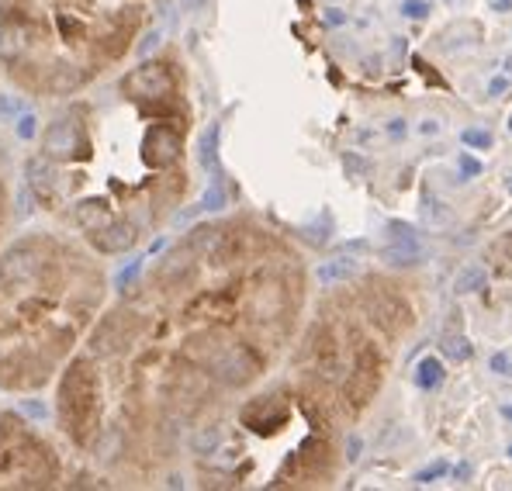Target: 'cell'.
<instances>
[{"label": "cell", "instance_id": "obj_1", "mask_svg": "<svg viewBox=\"0 0 512 491\" xmlns=\"http://www.w3.org/2000/svg\"><path fill=\"white\" fill-rule=\"evenodd\" d=\"M305 274L253 222H205L153 260L56 377V429L104 481L142 485L263 377L295 329Z\"/></svg>", "mask_w": 512, "mask_h": 491}, {"label": "cell", "instance_id": "obj_2", "mask_svg": "<svg viewBox=\"0 0 512 491\" xmlns=\"http://www.w3.org/2000/svg\"><path fill=\"white\" fill-rule=\"evenodd\" d=\"M191 104L177 52L66 97L45 122L25 180L59 229L111 260L156 236L184 205Z\"/></svg>", "mask_w": 512, "mask_h": 491}, {"label": "cell", "instance_id": "obj_3", "mask_svg": "<svg viewBox=\"0 0 512 491\" xmlns=\"http://www.w3.org/2000/svg\"><path fill=\"white\" fill-rule=\"evenodd\" d=\"M111 301L104 256L66 229L0 246V391L52 388Z\"/></svg>", "mask_w": 512, "mask_h": 491}, {"label": "cell", "instance_id": "obj_4", "mask_svg": "<svg viewBox=\"0 0 512 491\" xmlns=\"http://www.w3.org/2000/svg\"><path fill=\"white\" fill-rule=\"evenodd\" d=\"M153 0H0V77L32 101H66L135 52Z\"/></svg>", "mask_w": 512, "mask_h": 491}, {"label": "cell", "instance_id": "obj_5", "mask_svg": "<svg viewBox=\"0 0 512 491\" xmlns=\"http://www.w3.org/2000/svg\"><path fill=\"white\" fill-rule=\"evenodd\" d=\"M63 485V453L18 412L0 409V491H42Z\"/></svg>", "mask_w": 512, "mask_h": 491}, {"label": "cell", "instance_id": "obj_6", "mask_svg": "<svg viewBox=\"0 0 512 491\" xmlns=\"http://www.w3.org/2000/svg\"><path fill=\"white\" fill-rule=\"evenodd\" d=\"M14 218V187H11V163H7V153L0 146V246L7 243V229H11Z\"/></svg>", "mask_w": 512, "mask_h": 491}, {"label": "cell", "instance_id": "obj_7", "mask_svg": "<svg viewBox=\"0 0 512 491\" xmlns=\"http://www.w3.org/2000/svg\"><path fill=\"white\" fill-rule=\"evenodd\" d=\"M381 260L388 263V267H412V263L423 260V249L416 246V239H402V243L384 249Z\"/></svg>", "mask_w": 512, "mask_h": 491}, {"label": "cell", "instance_id": "obj_8", "mask_svg": "<svg viewBox=\"0 0 512 491\" xmlns=\"http://www.w3.org/2000/svg\"><path fill=\"white\" fill-rule=\"evenodd\" d=\"M357 274V263L353 260H333V263H326V267H319V284H346L350 277Z\"/></svg>", "mask_w": 512, "mask_h": 491}, {"label": "cell", "instance_id": "obj_9", "mask_svg": "<svg viewBox=\"0 0 512 491\" xmlns=\"http://www.w3.org/2000/svg\"><path fill=\"white\" fill-rule=\"evenodd\" d=\"M416 384L423 391H436L443 384V364L436 357H426V360H419V367H416Z\"/></svg>", "mask_w": 512, "mask_h": 491}, {"label": "cell", "instance_id": "obj_10", "mask_svg": "<svg viewBox=\"0 0 512 491\" xmlns=\"http://www.w3.org/2000/svg\"><path fill=\"white\" fill-rule=\"evenodd\" d=\"M440 350H443V357H450V360H457V364H464V360H471L474 346H471L468 336H461V332H450V336H443Z\"/></svg>", "mask_w": 512, "mask_h": 491}, {"label": "cell", "instance_id": "obj_11", "mask_svg": "<svg viewBox=\"0 0 512 491\" xmlns=\"http://www.w3.org/2000/svg\"><path fill=\"white\" fill-rule=\"evenodd\" d=\"M485 284H488V274L481 267H464L461 274L454 277V291L457 294H474V291H481Z\"/></svg>", "mask_w": 512, "mask_h": 491}, {"label": "cell", "instance_id": "obj_12", "mask_svg": "<svg viewBox=\"0 0 512 491\" xmlns=\"http://www.w3.org/2000/svg\"><path fill=\"white\" fill-rule=\"evenodd\" d=\"M423 218H426V222H433V225H447L450 218H454V211L443 205V201L426 198V201H423Z\"/></svg>", "mask_w": 512, "mask_h": 491}, {"label": "cell", "instance_id": "obj_13", "mask_svg": "<svg viewBox=\"0 0 512 491\" xmlns=\"http://www.w3.org/2000/svg\"><path fill=\"white\" fill-rule=\"evenodd\" d=\"M447 471H450V467H447V460H433V464L423 467V471H419L412 481H416V485H429V481L443 478V474H447Z\"/></svg>", "mask_w": 512, "mask_h": 491}, {"label": "cell", "instance_id": "obj_14", "mask_svg": "<svg viewBox=\"0 0 512 491\" xmlns=\"http://www.w3.org/2000/svg\"><path fill=\"white\" fill-rule=\"evenodd\" d=\"M461 139H464V146H474V149H488V146H492V132H488V128H468Z\"/></svg>", "mask_w": 512, "mask_h": 491}, {"label": "cell", "instance_id": "obj_15", "mask_svg": "<svg viewBox=\"0 0 512 491\" xmlns=\"http://www.w3.org/2000/svg\"><path fill=\"white\" fill-rule=\"evenodd\" d=\"M429 11H433V7H429L426 0H402V14H405V18H426Z\"/></svg>", "mask_w": 512, "mask_h": 491}, {"label": "cell", "instance_id": "obj_16", "mask_svg": "<svg viewBox=\"0 0 512 491\" xmlns=\"http://www.w3.org/2000/svg\"><path fill=\"white\" fill-rule=\"evenodd\" d=\"M488 367H492L499 377H512V357H509V353H495V357L488 360Z\"/></svg>", "mask_w": 512, "mask_h": 491}, {"label": "cell", "instance_id": "obj_17", "mask_svg": "<svg viewBox=\"0 0 512 491\" xmlns=\"http://www.w3.org/2000/svg\"><path fill=\"white\" fill-rule=\"evenodd\" d=\"M457 166H461V180H471V177H478V173H481V163L471 160L468 153L457 156Z\"/></svg>", "mask_w": 512, "mask_h": 491}, {"label": "cell", "instance_id": "obj_18", "mask_svg": "<svg viewBox=\"0 0 512 491\" xmlns=\"http://www.w3.org/2000/svg\"><path fill=\"white\" fill-rule=\"evenodd\" d=\"M450 474H454V481H461V485H468V481L474 478L471 460H461V464H454V467H450Z\"/></svg>", "mask_w": 512, "mask_h": 491}, {"label": "cell", "instance_id": "obj_19", "mask_svg": "<svg viewBox=\"0 0 512 491\" xmlns=\"http://www.w3.org/2000/svg\"><path fill=\"white\" fill-rule=\"evenodd\" d=\"M388 232H391L395 239H412V236H416V232H412V225H405V222H391V225H388Z\"/></svg>", "mask_w": 512, "mask_h": 491}, {"label": "cell", "instance_id": "obj_20", "mask_svg": "<svg viewBox=\"0 0 512 491\" xmlns=\"http://www.w3.org/2000/svg\"><path fill=\"white\" fill-rule=\"evenodd\" d=\"M506 90H509V80H492V83H488V97H502V94H506Z\"/></svg>", "mask_w": 512, "mask_h": 491}, {"label": "cell", "instance_id": "obj_21", "mask_svg": "<svg viewBox=\"0 0 512 491\" xmlns=\"http://www.w3.org/2000/svg\"><path fill=\"white\" fill-rule=\"evenodd\" d=\"M357 457H360V440L350 436V440H346V460H357Z\"/></svg>", "mask_w": 512, "mask_h": 491}, {"label": "cell", "instance_id": "obj_22", "mask_svg": "<svg viewBox=\"0 0 512 491\" xmlns=\"http://www.w3.org/2000/svg\"><path fill=\"white\" fill-rule=\"evenodd\" d=\"M419 128H423V135H436V132H440V118H426V122L423 125H419Z\"/></svg>", "mask_w": 512, "mask_h": 491}, {"label": "cell", "instance_id": "obj_23", "mask_svg": "<svg viewBox=\"0 0 512 491\" xmlns=\"http://www.w3.org/2000/svg\"><path fill=\"white\" fill-rule=\"evenodd\" d=\"M346 166H350L353 173H367V163L357 160V156H346Z\"/></svg>", "mask_w": 512, "mask_h": 491}, {"label": "cell", "instance_id": "obj_24", "mask_svg": "<svg viewBox=\"0 0 512 491\" xmlns=\"http://www.w3.org/2000/svg\"><path fill=\"white\" fill-rule=\"evenodd\" d=\"M492 11L509 14V11H512V0H492Z\"/></svg>", "mask_w": 512, "mask_h": 491}, {"label": "cell", "instance_id": "obj_25", "mask_svg": "<svg viewBox=\"0 0 512 491\" xmlns=\"http://www.w3.org/2000/svg\"><path fill=\"white\" fill-rule=\"evenodd\" d=\"M391 135H405V122H402V118H395V122H391Z\"/></svg>", "mask_w": 512, "mask_h": 491}, {"label": "cell", "instance_id": "obj_26", "mask_svg": "<svg viewBox=\"0 0 512 491\" xmlns=\"http://www.w3.org/2000/svg\"><path fill=\"white\" fill-rule=\"evenodd\" d=\"M499 415H502V419H506V422H512V402H506V405H502V409H499Z\"/></svg>", "mask_w": 512, "mask_h": 491}, {"label": "cell", "instance_id": "obj_27", "mask_svg": "<svg viewBox=\"0 0 512 491\" xmlns=\"http://www.w3.org/2000/svg\"><path fill=\"white\" fill-rule=\"evenodd\" d=\"M502 70H506V73H512V56H506V59H502Z\"/></svg>", "mask_w": 512, "mask_h": 491}, {"label": "cell", "instance_id": "obj_28", "mask_svg": "<svg viewBox=\"0 0 512 491\" xmlns=\"http://www.w3.org/2000/svg\"><path fill=\"white\" fill-rule=\"evenodd\" d=\"M506 191H509V198H512V177H509V184H506Z\"/></svg>", "mask_w": 512, "mask_h": 491}, {"label": "cell", "instance_id": "obj_29", "mask_svg": "<svg viewBox=\"0 0 512 491\" xmlns=\"http://www.w3.org/2000/svg\"><path fill=\"white\" fill-rule=\"evenodd\" d=\"M509 135H512V115H509Z\"/></svg>", "mask_w": 512, "mask_h": 491}, {"label": "cell", "instance_id": "obj_30", "mask_svg": "<svg viewBox=\"0 0 512 491\" xmlns=\"http://www.w3.org/2000/svg\"><path fill=\"white\" fill-rule=\"evenodd\" d=\"M506 453H509V457H512V443H509V450H506Z\"/></svg>", "mask_w": 512, "mask_h": 491}, {"label": "cell", "instance_id": "obj_31", "mask_svg": "<svg viewBox=\"0 0 512 491\" xmlns=\"http://www.w3.org/2000/svg\"><path fill=\"white\" fill-rule=\"evenodd\" d=\"M447 4H457V0H447Z\"/></svg>", "mask_w": 512, "mask_h": 491}]
</instances>
